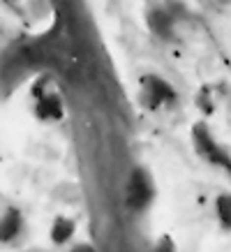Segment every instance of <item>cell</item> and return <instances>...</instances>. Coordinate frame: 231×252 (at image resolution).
<instances>
[{
    "mask_svg": "<svg viewBox=\"0 0 231 252\" xmlns=\"http://www.w3.org/2000/svg\"><path fill=\"white\" fill-rule=\"evenodd\" d=\"M190 134H192L194 151H197V155H199L201 160H206L208 164H213V167L224 169V171L231 176V153L220 144V141H217L215 137H213V132H210V127H208V123L206 121H197L192 125Z\"/></svg>",
    "mask_w": 231,
    "mask_h": 252,
    "instance_id": "obj_1",
    "label": "cell"
},
{
    "mask_svg": "<svg viewBox=\"0 0 231 252\" xmlns=\"http://www.w3.org/2000/svg\"><path fill=\"white\" fill-rule=\"evenodd\" d=\"M137 102L146 111H157L162 107H171L178 102L176 88L160 74H144L139 79Z\"/></svg>",
    "mask_w": 231,
    "mask_h": 252,
    "instance_id": "obj_2",
    "label": "cell"
},
{
    "mask_svg": "<svg viewBox=\"0 0 231 252\" xmlns=\"http://www.w3.org/2000/svg\"><path fill=\"white\" fill-rule=\"evenodd\" d=\"M32 114L39 123H58L65 116V102L58 95L51 77H39L32 86Z\"/></svg>",
    "mask_w": 231,
    "mask_h": 252,
    "instance_id": "obj_3",
    "label": "cell"
},
{
    "mask_svg": "<svg viewBox=\"0 0 231 252\" xmlns=\"http://www.w3.org/2000/svg\"><path fill=\"white\" fill-rule=\"evenodd\" d=\"M157 188L150 171H146L144 167L132 169L130 178H127V188H125V201L130 211H146L150 204L155 201Z\"/></svg>",
    "mask_w": 231,
    "mask_h": 252,
    "instance_id": "obj_4",
    "label": "cell"
},
{
    "mask_svg": "<svg viewBox=\"0 0 231 252\" xmlns=\"http://www.w3.org/2000/svg\"><path fill=\"white\" fill-rule=\"evenodd\" d=\"M146 23H148V31L153 32L155 37L164 39V42H173V39H176L178 19L171 14L169 9H164V7H150L146 12Z\"/></svg>",
    "mask_w": 231,
    "mask_h": 252,
    "instance_id": "obj_5",
    "label": "cell"
},
{
    "mask_svg": "<svg viewBox=\"0 0 231 252\" xmlns=\"http://www.w3.org/2000/svg\"><path fill=\"white\" fill-rule=\"evenodd\" d=\"M26 231V218L16 206H7L0 213V245H14Z\"/></svg>",
    "mask_w": 231,
    "mask_h": 252,
    "instance_id": "obj_6",
    "label": "cell"
},
{
    "mask_svg": "<svg viewBox=\"0 0 231 252\" xmlns=\"http://www.w3.org/2000/svg\"><path fill=\"white\" fill-rule=\"evenodd\" d=\"M77 236V220L69 218V215H56L51 222V229H49V238L54 245H67L72 243V238Z\"/></svg>",
    "mask_w": 231,
    "mask_h": 252,
    "instance_id": "obj_7",
    "label": "cell"
},
{
    "mask_svg": "<svg viewBox=\"0 0 231 252\" xmlns=\"http://www.w3.org/2000/svg\"><path fill=\"white\" fill-rule=\"evenodd\" d=\"M215 215L220 227L231 231V192H220L215 197Z\"/></svg>",
    "mask_w": 231,
    "mask_h": 252,
    "instance_id": "obj_8",
    "label": "cell"
},
{
    "mask_svg": "<svg viewBox=\"0 0 231 252\" xmlns=\"http://www.w3.org/2000/svg\"><path fill=\"white\" fill-rule=\"evenodd\" d=\"M150 252H178L176 250V241H173L169 234H164V236L157 238V243L153 245V250Z\"/></svg>",
    "mask_w": 231,
    "mask_h": 252,
    "instance_id": "obj_9",
    "label": "cell"
},
{
    "mask_svg": "<svg viewBox=\"0 0 231 252\" xmlns=\"http://www.w3.org/2000/svg\"><path fill=\"white\" fill-rule=\"evenodd\" d=\"M197 104H199V109L203 111V114H213V109H215V104H213V97H208V91H206V88L199 93Z\"/></svg>",
    "mask_w": 231,
    "mask_h": 252,
    "instance_id": "obj_10",
    "label": "cell"
},
{
    "mask_svg": "<svg viewBox=\"0 0 231 252\" xmlns=\"http://www.w3.org/2000/svg\"><path fill=\"white\" fill-rule=\"evenodd\" d=\"M72 252H95V248L90 243H77L72 248Z\"/></svg>",
    "mask_w": 231,
    "mask_h": 252,
    "instance_id": "obj_11",
    "label": "cell"
}]
</instances>
